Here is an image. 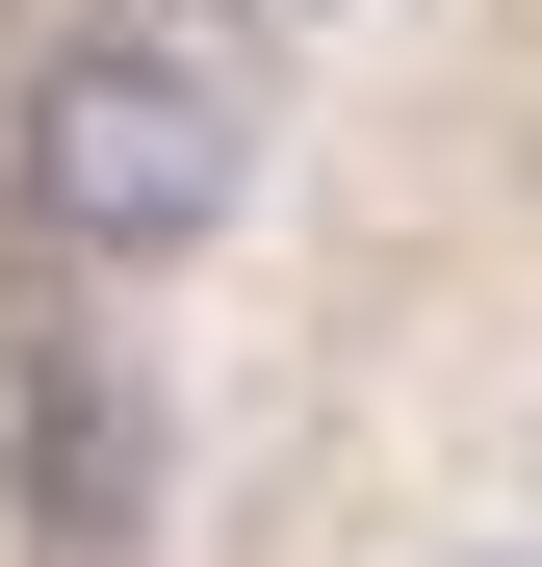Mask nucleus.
Wrapping results in <instances>:
<instances>
[{
  "label": "nucleus",
  "instance_id": "nucleus-2",
  "mask_svg": "<svg viewBox=\"0 0 542 567\" xmlns=\"http://www.w3.org/2000/svg\"><path fill=\"white\" fill-rule=\"evenodd\" d=\"M439 567H542V542H439Z\"/></svg>",
  "mask_w": 542,
  "mask_h": 567
},
{
  "label": "nucleus",
  "instance_id": "nucleus-1",
  "mask_svg": "<svg viewBox=\"0 0 542 567\" xmlns=\"http://www.w3.org/2000/svg\"><path fill=\"white\" fill-rule=\"evenodd\" d=\"M233 181H258V104H233L207 27H78V52L27 78V233H52V258L155 284V258L233 233Z\"/></svg>",
  "mask_w": 542,
  "mask_h": 567
}]
</instances>
